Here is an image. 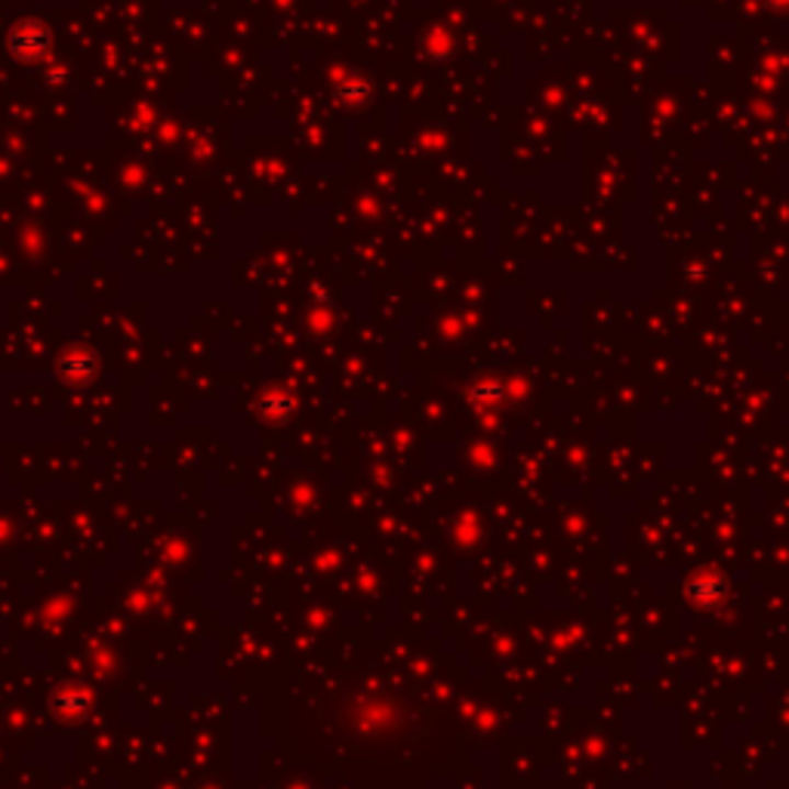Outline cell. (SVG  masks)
<instances>
[{"mask_svg": "<svg viewBox=\"0 0 789 789\" xmlns=\"http://www.w3.org/2000/svg\"><path fill=\"white\" fill-rule=\"evenodd\" d=\"M49 44H53V37H49L47 25L44 22H37V19H22L16 22L10 34H7V47L10 53L22 59V62H37V59H44L49 53Z\"/></svg>", "mask_w": 789, "mask_h": 789, "instance_id": "cell-1", "label": "cell"}, {"mask_svg": "<svg viewBox=\"0 0 789 789\" xmlns=\"http://www.w3.org/2000/svg\"><path fill=\"white\" fill-rule=\"evenodd\" d=\"M59 370H62V377L75 386H81L87 379L93 377V370H96V358L90 355V352H83V348H75V352H68L62 364H59Z\"/></svg>", "mask_w": 789, "mask_h": 789, "instance_id": "cell-2", "label": "cell"}]
</instances>
